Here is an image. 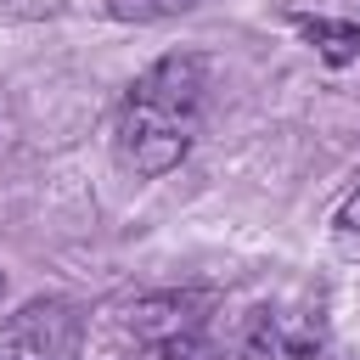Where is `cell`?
<instances>
[{
    "mask_svg": "<svg viewBox=\"0 0 360 360\" xmlns=\"http://www.w3.org/2000/svg\"><path fill=\"white\" fill-rule=\"evenodd\" d=\"M208 107V56L169 51L158 56L118 101L112 124V158L135 180H158L191 158V141L202 129Z\"/></svg>",
    "mask_w": 360,
    "mask_h": 360,
    "instance_id": "1",
    "label": "cell"
},
{
    "mask_svg": "<svg viewBox=\"0 0 360 360\" xmlns=\"http://www.w3.org/2000/svg\"><path fill=\"white\" fill-rule=\"evenodd\" d=\"M84 349V309L62 292L28 298L0 315V360H79Z\"/></svg>",
    "mask_w": 360,
    "mask_h": 360,
    "instance_id": "2",
    "label": "cell"
},
{
    "mask_svg": "<svg viewBox=\"0 0 360 360\" xmlns=\"http://www.w3.org/2000/svg\"><path fill=\"white\" fill-rule=\"evenodd\" d=\"M326 332L309 309H259L242 338V360H321Z\"/></svg>",
    "mask_w": 360,
    "mask_h": 360,
    "instance_id": "3",
    "label": "cell"
},
{
    "mask_svg": "<svg viewBox=\"0 0 360 360\" xmlns=\"http://www.w3.org/2000/svg\"><path fill=\"white\" fill-rule=\"evenodd\" d=\"M202 298L197 292H163V298H141L135 309H129V332L141 338V343H152V338H180V332H202Z\"/></svg>",
    "mask_w": 360,
    "mask_h": 360,
    "instance_id": "4",
    "label": "cell"
},
{
    "mask_svg": "<svg viewBox=\"0 0 360 360\" xmlns=\"http://www.w3.org/2000/svg\"><path fill=\"white\" fill-rule=\"evenodd\" d=\"M292 28L309 39V51L321 56V62H332V68H343V62H354L360 56V22H343V17H292Z\"/></svg>",
    "mask_w": 360,
    "mask_h": 360,
    "instance_id": "5",
    "label": "cell"
},
{
    "mask_svg": "<svg viewBox=\"0 0 360 360\" xmlns=\"http://www.w3.org/2000/svg\"><path fill=\"white\" fill-rule=\"evenodd\" d=\"M124 360H225V349H219L208 332H180V338L135 343V354H124Z\"/></svg>",
    "mask_w": 360,
    "mask_h": 360,
    "instance_id": "6",
    "label": "cell"
},
{
    "mask_svg": "<svg viewBox=\"0 0 360 360\" xmlns=\"http://www.w3.org/2000/svg\"><path fill=\"white\" fill-rule=\"evenodd\" d=\"M332 253L338 259H349V264H360V186L338 202V214H332Z\"/></svg>",
    "mask_w": 360,
    "mask_h": 360,
    "instance_id": "7",
    "label": "cell"
},
{
    "mask_svg": "<svg viewBox=\"0 0 360 360\" xmlns=\"http://www.w3.org/2000/svg\"><path fill=\"white\" fill-rule=\"evenodd\" d=\"M112 22H163L174 11H186L191 0H101Z\"/></svg>",
    "mask_w": 360,
    "mask_h": 360,
    "instance_id": "8",
    "label": "cell"
},
{
    "mask_svg": "<svg viewBox=\"0 0 360 360\" xmlns=\"http://www.w3.org/2000/svg\"><path fill=\"white\" fill-rule=\"evenodd\" d=\"M0 287H6V276H0Z\"/></svg>",
    "mask_w": 360,
    "mask_h": 360,
    "instance_id": "9",
    "label": "cell"
}]
</instances>
